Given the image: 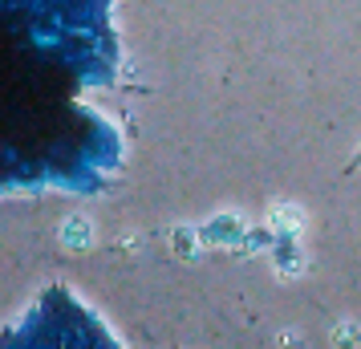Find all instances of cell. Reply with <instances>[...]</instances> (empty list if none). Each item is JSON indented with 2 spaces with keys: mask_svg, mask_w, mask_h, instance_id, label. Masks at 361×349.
<instances>
[{
  "mask_svg": "<svg viewBox=\"0 0 361 349\" xmlns=\"http://www.w3.org/2000/svg\"><path fill=\"white\" fill-rule=\"evenodd\" d=\"M61 235H66V240H73V235H78V240H90V224H85V219H78V224L69 219L66 228H61Z\"/></svg>",
  "mask_w": 361,
  "mask_h": 349,
  "instance_id": "6da1fadb",
  "label": "cell"
}]
</instances>
